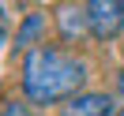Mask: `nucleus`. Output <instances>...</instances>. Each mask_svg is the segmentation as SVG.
Wrapping results in <instances>:
<instances>
[{
  "mask_svg": "<svg viewBox=\"0 0 124 116\" xmlns=\"http://www.w3.org/2000/svg\"><path fill=\"white\" fill-rule=\"evenodd\" d=\"M116 86H120V94H124V71H120V79H116Z\"/></svg>",
  "mask_w": 124,
  "mask_h": 116,
  "instance_id": "8",
  "label": "nucleus"
},
{
  "mask_svg": "<svg viewBox=\"0 0 124 116\" xmlns=\"http://www.w3.org/2000/svg\"><path fill=\"white\" fill-rule=\"evenodd\" d=\"M113 112L116 109L105 94H79L60 109V116H113Z\"/></svg>",
  "mask_w": 124,
  "mask_h": 116,
  "instance_id": "3",
  "label": "nucleus"
},
{
  "mask_svg": "<svg viewBox=\"0 0 124 116\" xmlns=\"http://www.w3.org/2000/svg\"><path fill=\"white\" fill-rule=\"evenodd\" d=\"M113 116H124V109H116V112H113Z\"/></svg>",
  "mask_w": 124,
  "mask_h": 116,
  "instance_id": "9",
  "label": "nucleus"
},
{
  "mask_svg": "<svg viewBox=\"0 0 124 116\" xmlns=\"http://www.w3.org/2000/svg\"><path fill=\"white\" fill-rule=\"evenodd\" d=\"M83 30H90V23H86V8H60V34L64 38H79Z\"/></svg>",
  "mask_w": 124,
  "mask_h": 116,
  "instance_id": "4",
  "label": "nucleus"
},
{
  "mask_svg": "<svg viewBox=\"0 0 124 116\" xmlns=\"http://www.w3.org/2000/svg\"><path fill=\"white\" fill-rule=\"evenodd\" d=\"M86 79V64L75 56L60 53V49H30L23 60V90L38 105H53V101L75 97V90Z\"/></svg>",
  "mask_w": 124,
  "mask_h": 116,
  "instance_id": "1",
  "label": "nucleus"
},
{
  "mask_svg": "<svg viewBox=\"0 0 124 116\" xmlns=\"http://www.w3.org/2000/svg\"><path fill=\"white\" fill-rule=\"evenodd\" d=\"M4 38H8V15H4V8H0V45H4Z\"/></svg>",
  "mask_w": 124,
  "mask_h": 116,
  "instance_id": "7",
  "label": "nucleus"
},
{
  "mask_svg": "<svg viewBox=\"0 0 124 116\" xmlns=\"http://www.w3.org/2000/svg\"><path fill=\"white\" fill-rule=\"evenodd\" d=\"M0 116H30V112H26L23 105H8V109H4V112H0Z\"/></svg>",
  "mask_w": 124,
  "mask_h": 116,
  "instance_id": "6",
  "label": "nucleus"
},
{
  "mask_svg": "<svg viewBox=\"0 0 124 116\" xmlns=\"http://www.w3.org/2000/svg\"><path fill=\"white\" fill-rule=\"evenodd\" d=\"M41 26H45V15H26L23 30L15 34V49H26V45H30V41L41 34Z\"/></svg>",
  "mask_w": 124,
  "mask_h": 116,
  "instance_id": "5",
  "label": "nucleus"
},
{
  "mask_svg": "<svg viewBox=\"0 0 124 116\" xmlns=\"http://www.w3.org/2000/svg\"><path fill=\"white\" fill-rule=\"evenodd\" d=\"M86 23L98 41H113L124 30V4L120 0H94V4H86Z\"/></svg>",
  "mask_w": 124,
  "mask_h": 116,
  "instance_id": "2",
  "label": "nucleus"
}]
</instances>
